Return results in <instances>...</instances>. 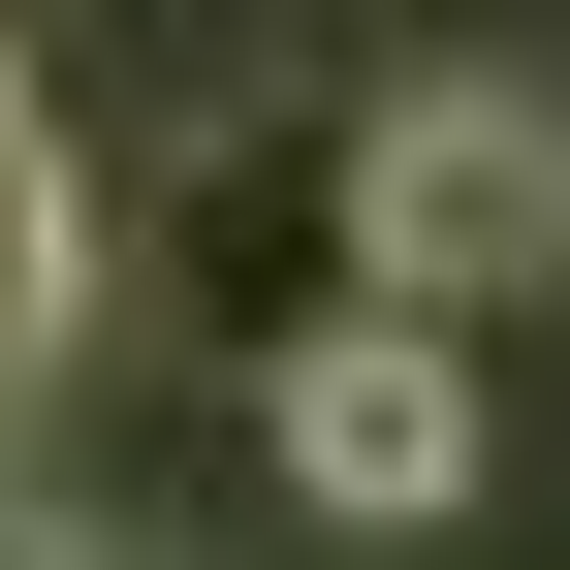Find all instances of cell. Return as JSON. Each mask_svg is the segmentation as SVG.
Instances as JSON below:
<instances>
[{
    "mask_svg": "<svg viewBox=\"0 0 570 570\" xmlns=\"http://www.w3.org/2000/svg\"><path fill=\"white\" fill-rule=\"evenodd\" d=\"M539 285H570V96L539 63H381V96H348V317L475 348V317H539Z\"/></svg>",
    "mask_w": 570,
    "mask_h": 570,
    "instance_id": "cell-1",
    "label": "cell"
},
{
    "mask_svg": "<svg viewBox=\"0 0 570 570\" xmlns=\"http://www.w3.org/2000/svg\"><path fill=\"white\" fill-rule=\"evenodd\" d=\"M254 444H285V508H317V539H444V508H475V348L317 317V348H254Z\"/></svg>",
    "mask_w": 570,
    "mask_h": 570,
    "instance_id": "cell-2",
    "label": "cell"
},
{
    "mask_svg": "<svg viewBox=\"0 0 570 570\" xmlns=\"http://www.w3.org/2000/svg\"><path fill=\"white\" fill-rule=\"evenodd\" d=\"M63 348H96V159H63V96L0 63V412H32Z\"/></svg>",
    "mask_w": 570,
    "mask_h": 570,
    "instance_id": "cell-3",
    "label": "cell"
},
{
    "mask_svg": "<svg viewBox=\"0 0 570 570\" xmlns=\"http://www.w3.org/2000/svg\"><path fill=\"white\" fill-rule=\"evenodd\" d=\"M0 570H96V539H63V508H32V444H0Z\"/></svg>",
    "mask_w": 570,
    "mask_h": 570,
    "instance_id": "cell-4",
    "label": "cell"
}]
</instances>
